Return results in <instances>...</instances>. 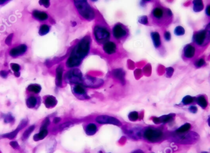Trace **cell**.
<instances>
[{
	"label": "cell",
	"instance_id": "19",
	"mask_svg": "<svg viewBox=\"0 0 210 153\" xmlns=\"http://www.w3.org/2000/svg\"><path fill=\"white\" fill-rule=\"evenodd\" d=\"M57 100L56 98L52 95H48L44 100V105L48 108H52L56 106Z\"/></svg>",
	"mask_w": 210,
	"mask_h": 153
},
{
	"label": "cell",
	"instance_id": "8",
	"mask_svg": "<svg viewBox=\"0 0 210 153\" xmlns=\"http://www.w3.org/2000/svg\"><path fill=\"white\" fill-rule=\"evenodd\" d=\"M72 91L73 94L79 99L84 100L89 98L87 95L85 87L84 85H82V84H75L73 87Z\"/></svg>",
	"mask_w": 210,
	"mask_h": 153
},
{
	"label": "cell",
	"instance_id": "10",
	"mask_svg": "<svg viewBox=\"0 0 210 153\" xmlns=\"http://www.w3.org/2000/svg\"><path fill=\"white\" fill-rule=\"evenodd\" d=\"M103 49L104 52L108 55H112L117 51V45L114 42L109 41L104 44Z\"/></svg>",
	"mask_w": 210,
	"mask_h": 153
},
{
	"label": "cell",
	"instance_id": "48",
	"mask_svg": "<svg viewBox=\"0 0 210 153\" xmlns=\"http://www.w3.org/2000/svg\"><path fill=\"white\" fill-rule=\"evenodd\" d=\"M205 13L206 14V15L208 16H210V5H208L206 8V10H205Z\"/></svg>",
	"mask_w": 210,
	"mask_h": 153
},
{
	"label": "cell",
	"instance_id": "46",
	"mask_svg": "<svg viewBox=\"0 0 210 153\" xmlns=\"http://www.w3.org/2000/svg\"><path fill=\"white\" fill-rule=\"evenodd\" d=\"M8 75V72H7L6 71H0V76H1L3 78H6Z\"/></svg>",
	"mask_w": 210,
	"mask_h": 153
},
{
	"label": "cell",
	"instance_id": "40",
	"mask_svg": "<svg viewBox=\"0 0 210 153\" xmlns=\"http://www.w3.org/2000/svg\"><path fill=\"white\" fill-rule=\"evenodd\" d=\"M50 124V120L49 119V118H46L45 119V121H44L42 123V125L41 127V130H42V129H47V127H48V126Z\"/></svg>",
	"mask_w": 210,
	"mask_h": 153
},
{
	"label": "cell",
	"instance_id": "7",
	"mask_svg": "<svg viewBox=\"0 0 210 153\" xmlns=\"http://www.w3.org/2000/svg\"><path fill=\"white\" fill-rule=\"evenodd\" d=\"M96 121L100 124H113L117 126H122V123L119 119L107 115L98 116L96 118Z\"/></svg>",
	"mask_w": 210,
	"mask_h": 153
},
{
	"label": "cell",
	"instance_id": "17",
	"mask_svg": "<svg viewBox=\"0 0 210 153\" xmlns=\"http://www.w3.org/2000/svg\"><path fill=\"white\" fill-rule=\"evenodd\" d=\"M151 37L154 46L156 48H159L162 44L160 34L158 32L154 31L151 33Z\"/></svg>",
	"mask_w": 210,
	"mask_h": 153
},
{
	"label": "cell",
	"instance_id": "47",
	"mask_svg": "<svg viewBox=\"0 0 210 153\" xmlns=\"http://www.w3.org/2000/svg\"><path fill=\"white\" fill-rule=\"evenodd\" d=\"M70 124H70V123H65V124H62V126H60V130H63V129L65 128L66 127H67L70 126Z\"/></svg>",
	"mask_w": 210,
	"mask_h": 153
},
{
	"label": "cell",
	"instance_id": "29",
	"mask_svg": "<svg viewBox=\"0 0 210 153\" xmlns=\"http://www.w3.org/2000/svg\"><path fill=\"white\" fill-rule=\"evenodd\" d=\"M19 132V131L16 128L15 130L13 131V132L1 135V138H8V139H10V140H12V139H13V138L16 137V136H17V135Z\"/></svg>",
	"mask_w": 210,
	"mask_h": 153
},
{
	"label": "cell",
	"instance_id": "34",
	"mask_svg": "<svg viewBox=\"0 0 210 153\" xmlns=\"http://www.w3.org/2000/svg\"><path fill=\"white\" fill-rule=\"evenodd\" d=\"M14 117L10 114L4 115V121L6 123H13L14 121Z\"/></svg>",
	"mask_w": 210,
	"mask_h": 153
},
{
	"label": "cell",
	"instance_id": "14",
	"mask_svg": "<svg viewBox=\"0 0 210 153\" xmlns=\"http://www.w3.org/2000/svg\"><path fill=\"white\" fill-rule=\"evenodd\" d=\"M63 73V67L62 65H60L56 69V79H55V84H56L57 87L62 86Z\"/></svg>",
	"mask_w": 210,
	"mask_h": 153
},
{
	"label": "cell",
	"instance_id": "50",
	"mask_svg": "<svg viewBox=\"0 0 210 153\" xmlns=\"http://www.w3.org/2000/svg\"><path fill=\"white\" fill-rule=\"evenodd\" d=\"M132 153H143V152L141 150H137L134 152H133Z\"/></svg>",
	"mask_w": 210,
	"mask_h": 153
},
{
	"label": "cell",
	"instance_id": "4",
	"mask_svg": "<svg viewBox=\"0 0 210 153\" xmlns=\"http://www.w3.org/2000/svg\"><path fill=\"white\" fill-rule=\"evenodd\" d=\"M143 135L146 140L152 143H156L162 139L163 134L162 131L159 129L148 127L145 130Z\"/></svg>",
	"mask_w": 210,
	"mask_h": 153
},
{
	"label": "cell",
	"instance_id": "3",
	"mask_svg": "<svg viewBox=\"0 0 210 153\" xmlns=\"http://www.w3.org/2000/svg\"><path fill=\"white\" fill-rule=\"evenodd\" d=\"M93 36L96 41L99 44H104L111 38L109 30L105 26L96 25L93 28Z\"/></svg>",
	"mask_w": 210,
	"mask_h": 153
},
{
	"label": "cell",
	"instance_id": "37",
	"mask_svg": "<svg viewBox=\"0 0 210 153\" xmlns=\"http://www.w3.org/2000/svg\"><path fill=\"white\" fill-rule=\"evenodd\" d=\"M205 64V61L203 59H200L199 60H198L197 62H195V67H197L198 68H200V67H203Z\"/></svg>",
	"mask_w": 210,
	"mask_h": 153
},
{
	"label": "cell",
	"instance_id": "35",
	"mask_svg": "<svg viewBox=\"0 0 210 153\" xmlns=\"http://www.w3.org/2000/svg\"><path fill=\"white\" fill-rule=\"evenodd\" d=\"M28 124V119H24L22 120V121L20 122V123L19 124L17 129L19 131H20L21 130L23 129L24 127H25L27 126Z\"/></svg>",
	"mask_w": 210,
	"mask_h": 153
},
{
	"label": "cell",
	"instance_id": "39",
	"mask_svg": "<svg viewBox=\"0 0 210 153\" xmlns=\"http://www.w3.org/2000/svg\"><path fill=\"white\" fill-rule=\"evenodd\" d=\"M174 73V69L172 67H168L166 69V75L168 78H170L172 76Z\"/></svg>",
	"mask_w": 210,
	"mask_h": 153
},
{
	"label": "cell",
	"instance_id": "2",
	"mask_svg": "<svg viewBox=\"0 0 210 153\" xmlns=\"http://www.w3.org/2000/svg\"><path fill=\"white\" fill-rule=\"evenodd\" d=\"M74 6L80 16L84 19L91 21L95 17V12L91 6L85 0L74 1Z\"/></svg>",
	"mask_w": 210,
	"mask_h": 153
},
{
	"label": "cell",
	"instance_id": "24",
	"mask_svg": "<svg viewBox=\"0 0 210 153\" xmlns=\"http://www.w3.org/2000/svg\"><path fill=\"white\" fill-rule=\"evenodd\" d=\"M48 134V130L47 129H42L40 130V132L36 134L34 137H33V140L36 141L43 140L45 138Z\"/></svg>",
	"mask_w": 210,
	"mask_h": 153
},
{
	"label": "cell",
	"instance_id": "11",
	"mask_svg": "<svg viewBox=\"0 0 210 153\" xmlns=\"http://www.w3.org/2000/svg\"><path fill=\"white\" fill-rule=\"evenodd\" d=\"M206 30H201L197 32L194 36V41L198 46H202L206 41Z\"/></svg>",
	"mask_w": 210,
	"mask_h": 153
},
{
	"label": "cell",
	"instance_id": "44",
	"mask_svg": "<svg viewBox=\"0 0 210 153\" xmlns=\"http://www.w3.org/2000/svg\"><path fill=\"white\" fill-rule=\"evenodd\" d=\"M10 145L15 149H17L19 148V145L17 141H11L10 143Z\"/></svg>",
	"mask_w": 210,
	"mask_h": 153
},
{
	"label": "cell",
	"instance_id": "52",
	"mask_svg": "<svg viewBox=\"0 0 210 153\" xmlns=\"http://www.w3.org/2000/svg\"><path fill=\"white\" fill-rule=\"evenodd\" d=\"M208 125H209V126L210 127V116H209V117H208Z\"/></svg>",
	"mask_w": 210,
	"mask_h": 153
},
{
	"label": "cell",
	"instance_id": "49",
	"mask_svg": "<svg viewBox=\"0 0 210 153\" xmlns=\"http://www.w3.org/2000/svg\"><path fill=\"white\" fill-rule=\"evenodd\" d=\"M60 121V118L59 117H55L54 119H53V123L54 124H57L58 123H59Z\"/></svg>",
	"mask_w": 210,
	"mask_h": 153
},
{
	"label": "cell",
	"instance_id": "28",
	"mask_svg": "<svg viewBox=\"0 0 210 153\" xmlns=\"http://www.w3.org/2000/svg\"><path fill=\"white\" fill-rule=\"evenodd\" d=\"M50 31V27L46 24H43L42 25L39 30V34L41 36H44L47 35Z\"/></svg>",
	"mask_w": 210,
	"mask_h": 153
},
{
	"label": "cell",
	"instance_id": "45",
	"mask_svg": "<svg viewBox=\"0 0 210 153\" xmlns=\"http://www.w3.org/2000/svg\"><path fill=\"white\" fill-rule=\"evenodd\" d=\"M189 110L190 112H191L192 113H196L197 112L198 109H197V106H191L189 108Z\"/></svg>",
	"mask_w": 210,
	"mask_h": 153
},
{
	"label": "cell",
	"instance_id": "23",
	"mask_svg": "<svg viewBox=\"0 0 210 153\" xmlns=\"http://www.w3.org/2000/svg\"><path fill=\"white\" fill-rule=\"evenodd\" d=\"M38 98L35 96H31L27 100V105L30 108H35L38 104Z\"/></svg>",
	"mask_w": 210,
	"mask_h": 153
},
{
	"label": "cell",
	"instance_id": "36",
	"mask_svg": "<svg viewBox=\"0 0 210 153\" xmlns=\"http://www.w3.org/2000/svg\"><path fill=\"white\" fill-rule=\"evenodd\" d=\"M139 22L142 25H147L148 24V18L146 16H141L139 18Z\"/></svg>",
	"mask_w": 210,
	"mask_h": 153
},
{
	"label": "cell",
	"instance_id": "22",
	"mask_svg": "<svg viewBox=\"0 0 210 153\" xmlns=\"http://www.w3.org/2000/svg\"><path fill=\"white\" fill-rule=\"evenodd\" d=\"M193 9L195 13L200 12L204 8V4L201 0H195V1H193Z\"/></svg>",
	"mask_w": 210,
	"mask_h": 153
},
{
	"label": "cell",
	"instance_id": "27",
	"mask_svg": "<svg viewBox=\"0 0 210 153\" xmlns=\"http://www.w3.org/2000/svg\"><path fill=\"white\" fill-rule=\"evenodd\" d=\"M197 103L199 106H201L203 109L206 108L208 106L207 100H206L205 97L203 95H200L197 98Z\"/></svg>",
	"mask_w": 210,
	"mask_h": 153
},
{
	"label": "cell",
	"instance_id": "42",
	"mask_svg": "<svg viewBox=\"0 0 210 153\" xmlns=\"http://www.w3.org/2000/svg\"><path fill=\"white\" fill-rule=\"evenodd\" d=\"M39 3L41 5H43L46 8H48L50 6V1H48V0H42V1H39Z\"/></svg>",
	"mask_w": 210,
	"mask_h": 153
},
{
	"label": "cell",
	"instance_id": "32",
	"mask_svg": "<svg viewBox=\"0 0 210 153\" xmlns=\"http://www.w3.org/2000/svg\"><path fill=\"white\" fill-rule=\"evenodd\" d=\"M174 33V35L178 36H183L185 34V30L183 27L178 26L175 28Z\"/></svg>",
	"mask_w": 210,
	"mask_h": 153
},
{
	"label": "cell",
	"instance_id": "13",
	"mask_svg": "<svg viewBox=\"0 0 210 153\" xmlns=\"http://www.w3.org/2000/svg\"><path fill=\"white\" fill-rule=\"evenodd\" d=\"M175 116V114H170L168 115H165L162 116L160 117H154L153 118V122L155 124H160V123H168L170 121H171L172 120L174 119Z\"/></svg>",
	"mask_w": 210,
	"mask_h": 153
},
{
	"label": "cell",
	"instance_id": "1",
	"mask_svg": "<svg viewBox=\"0 0 210 153\" xmlns=\"http://www.w3.org/2000/svg\"><path fill=\"white\" fill-rule=\"evenodd\" d=\"M91 38L89 36L82 38L73 48L70 55L66 62L68 68L79 67L82 60L88 54L91 50Z\"/></svg>",
	"mask_w": 210,
	"mask_h": 153
},
{
	"label": "cell",
	"instance_id": "20",
	"mask_svg": "<svg viewBox=\"0 0 210 153\" xmlns=\"http://www.w3.org/2000/svg\"><path fill=\"white\" fill-rule=\"evenodd\" d=\"M33 16L35 19L40 21H45L49 17L46 13L39 11V10H35L33 12Z\"/></svg>",
	"mask_w": 210,
	"mask_h": 153
},
{
	"label": "cell",
	"instance_id": "21",
	"mask_svg": "<svg viewBox=\"0 0 210 153\" xmlns=\"http://www.w3.org/2000/svg\"><path fill=\"white\" fill-rule=\"evenodd\" d=\"M97 131V127L95 124H88L85 128V132L88 135H93Z\"/></svg>",
	"mask_w": 210,
	"mask_h": 153
},
{
	"label": "cell",
	"instance_id": "16",
	"mask_svg": "<svg viewBox=\"0 0 210 153\" xmlns=\"http://www.w3.org/2000/svg\"><path fill=\"white\" fill-rule=\"evenodd\" d=\"M195 53V49L194 46L191 45H187L184 49V56L186 58L191 59L192 58Z\"/></svg>",
	"mask_w": 210,
	"mask_h": 153
},
{
	"label": "cell",
	"instance_id": "15",
	"mask_svg": "<svg viewBox=\"0 0 210 153\" xmlns=\"http://www.w3.org/2000/svg\"><path fill=\"white\" fill-rule=\"evenodd\" d=\"M125 71L121 68L115 69L113 71L112 74L114 77L118 79L121 83L123 84L125 83Z\"/></svg>",
	"mask_w": 210,
	"mask_h": 153
},
{
	"label": "cell",
	"instance_id": "31",
	"mask_svg": "<svg viewBox=\"0 0 210 153\" xmlns=\"http://www.w3.org/2000/svg\"><path fill=\"white\" fill-rule=\"evenodd\" d=\"M194 101V98L193 97H191L190 95H187L183 98L182 103L184 105H187L192 103Z\"/></svg>",
	"mask_w": 210,
	"mask_h": 153
},
{
	"label": "cell",
	"instance_id": "26",
	"mask_svg": "<svg viewBox=\"0 0 210 153\" xmlns=\"http://www.w3.org/2000/svg\"><path fill=\"white\" fill-rule=\"evenodd\" d=\"M27 89L28 91H30L31 92H33L35 94H38L41 91V87L39 84H30L28 87Z\"/></svg>",
	"mask_w": 210,
	"mask_h": 153
},
{
	"label": "cell",
	"instance_id": "30",
	"mask_svg": "<svg viewBox=\"0 0 210 153\" xmlns=\"http://www.w3.org/2000/svg\"><path fill=\"white\" fill-rule=\"evenodd\" d=\"M35 126H31L29 128H28L25 131V132L24 133L23 135H22V140H27L29 137V136L31 135V134L33 132V131L35 130Z\"/></svg>",
	"mask_w": 210,
	"mask_h": 153
},
{
	"label": "cell",
	"instance_id": "6",
	"mask_svg": "<svg viewBox=\"0 0 210 153\" xmlns=\"http://www.w3.org/2000/svg\"><path fill=\"white\" fill-rule=\"evenodd\" d=\"M112 32L113 37L117 40L124 39L128 35V29L120 23H118L113 27Z\"/></svg>",
	"mask_w": 210,
	"mask_h": 153
},
{
	"label": "cell",
	"instance_id": "18",
	"mask_svg": "<svg viewBox=\"0 0 210 153\" xmlns=\"http://www.w3.org/2000/svg\"><path fill=\"white\" fill-rule=\"evenodd\" d=\"M164 10L160 7H155L152 11V17L157 20H160L163 19L164 16Z\"/></svg>",
	"mask_w": 210,
	"mask_h": 153
},
{
	"label": "cell",
	"instance_id": "5",
	"mask_svg": "<svg viewBox=\"0 0 210 153\" xmlns=\"http://www.w3.org/2000/svg\"><path fill=\"white\" fill-rule=\"evenodd\" d=\"M82 74L79 69L74 68L69 71L65 75V80L71 84H82Z\"/></svg>",
	"mask_w": 210,
	"mask_h": 153
},
{
	"label": "cell",
	"instance_id": "38",
	"mask_svg": "<svg viewBox=\"0 0 210 153\" xmlns=\"http://www.w3.org/2000/svg\"><path fill=\"white\" fill-rule=\"evenodd\" d=\"M10 67H11V68H12V70L14 71V73H19V70L20 69V65H19L17 63H11Z\"/></svg>",
	"mask_w": 210,
	"mask_h": 153
},
{
	"label": "cell",
	"instance_id": "25",
	"mask_svg": "<svg viewBox=\"0 0 210 153\" xmlns=\"http://www.w3.org/2000/svg\"><path fill=\"white\" fill-rule=\"evenodd\" d=\"M191 126L190 124L189 123H186L185 124H184L183 126H182L181 127H180L179 128L177 129L176 130V133L177 134H183L186 132H187V131H189V129L191 128Z\"/></svg>",
	"mask_w": 210,
	"mask_h": 153
},
{
	"label": "cell",
	"instance_id": "33",
	"mask_svg": "<svg viewBox=\"0 0 210 153\" xmlns=\"http://www.w3.org/2000/svg\"><path fill=\"white\" fill-rule=\"evenodd\" d=\"M138 117H139V114H138V113L137 111H132L130 113V114H128V119L130 121L132 122H135L137 121Z\"/></svg>",
	"mask_w": 210,
	"mask_h": 153
},
{
	"label": "cell",
	"instance_id": "51",
	"mask_svg": "<svg viewBox=\"0 0 210 153\" xmlns=\"http://www.w3.org/2000/svg\"><path fill=\"white\" fill-rule=\"evenodd\" d=\"M6 2H8V1H0V4H4Z\"/></svg>",
	"mask_w": 210,
	"mask_h": 153
},
{
	"label": "cell",
	"instance_id": "43",
	"mask_svg": "<svg viewBox=\"0 0 210 153\" xmlns=\"http://www.w3.org/2000/svg\"><path fill=\"white\" fill-rule=\"evenodd\" d=\"M164 38H165V39L167 41H170L171 38L170 33L169 31H166L164 34Z\"/></svg>",
	"mask_w": 210,
	"mask_h": 153
},
{
	"label": "cell",
	"instance_id": "41",
	"mask_svg": "<svg viewBox=\"0 0 210 153\" xmlns=\"http://www.w3.org/2000/svg\"><path fill=\"white\" fill-rule=\"evenodd\" d=\"M13 35H14L13 33H11V34L7 36V38H6L5 42H6V44L7 45H8V46L11 45V42H12V39H13Z\"/></svg>",
	"mask_w": 210,
	"mask_h": 153
},
{
	"label": "cell",
	"instance_id": "9",
	"mask_svg": "<svg viewBox=\"0 0 210 153\" xmlns=\"http://www.w3.org/2000/svg\"><path fill=\"white\" fill-rule=\"evenodd\" d=\"M85 85L91 88H96L101 87L104 84V81L102 79L92 77V76H86V77L83 79Z\"/></svg>",
	"mask_w": 210,
	"mask_h": 153
},
{
	"label": "cell",
	"instance_id": "12",
	"mask_svg": "<svg viewBox=\"0 0 210 153\" xmlns=\"http://www.w3.org/2000/svg\"><path fill=\"white\" fill-rule=\"evenodd\" d=\"M27 46L25 45H21L16 48L11 49L9 52L10 56L13 57H16L24 53L27 51Z\"/></svg>",
	"mask_w": 210,
	"mask_h": 153
}]
</instances>
